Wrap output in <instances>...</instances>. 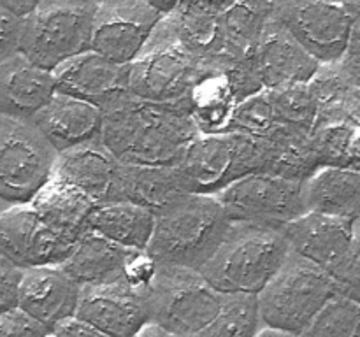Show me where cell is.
<instances>
[{
	"instance_id": "cell-31",
	"label": "cell",
	"mask_w": 360,
	"mask_h": 337,
	"mask_svg": "<svg viewBox=\"0 0 360 337\" xmlns=\"http://www.w3.org/2000/svg\"><path fill=\"white\" fill-rule=\"evenodd\" d=\"M186 100L193 123L200 133L227 132L238 100L224 70H213L200 77Z\"/></svg>"
},
{
	"instance_id": "cell-13",
	"label": "cell",
	"mask_w": 360,
	"mask_h": 337,
	"mask_svg": "<svg viewBox=\"0 0 360 337\" xmlns=\"http://www.w3.org/2000/svg\"><path fill=\"white\" fill-rule=\"evenodd\" d=\"M76 242L53 228L30 202L0 211V253L20 269L62 265Z\"/></svg>"
},
{
	"instance_id": "cell-32",
	"label": "cell",
	"mask_w": 360,
	"mask_h": 337,
	"mask_svg": "<svg viewBox=\"0 0 360 337\" xmlns=\"http://www.w3.org/2000/svg\"><path fill=\"white\" fill-rule=\"evenodd\" d=\"M262 326L257 295L225 293L217 316L195 337H257Z\"/></svg>"
},
{
	"instance_id": "cell-42",
	"label": "cell",
	"mask_w": 360,
	"mask_h": 337,
	"mask_svg": "<svg viewBox=\"0 0 360 337\" xmlns=\"http://www.w3.org/2000/svg\"><path fill=\"white\" fill-rule=\"evenodd\" d=\"M41 0H0V6L9 11V13H13L14 16L25 18L28 13L34 11V7Z\"/></svg>"
},
{
	"instance_id": "cell-48",
	"label": "cell",
	"mask_w": 360,
	"mask_h": 337,
	"mask_svg": "<svg viewBox=\"0 0 360 337\" xmlns=\"http://www.w3.org/2000/svg\"><path fill=\"white\" fill-rule=\"evenodd\" d=\"M329 2L341 4V6H347V7H355V6H359L360 0H329Z\"/></svg>"
},
{
	"instance_id": "cell-9",
	"label": "cell",
	"mask_w": 360,
	"mask_h": 337,
	"mask_svg": "<svg viewBox=\"0 0 360 337\" xmlns=\"http://www.w3.org/2000/svg\"><path fill=\"white\" fill-rule=\"evenodd\" d=\"M207 72L213 69L183 48L171 18L165 16L158 21L143 51L129 63V90L143 100L179 102Z\"/></svg>"
},
{
	"instance_id": "cell-50",
	"label": "cell",
	"mask_w": 360,
	"mask_h": 337,
	"mask_svg": "<svg viewBox=\"0 0 360 337\" xmlns=\"http://www.w3.org/2000/svg\"><path fill=\"white\" fill-rule=\"evenodd\" d=\"M6 207H9V206H6V204H4V202H0V211H4V209H6Z\"/></svg>"
},
{
	"instance_id": "cell-37",
	"label": "cell",
	"mask_w": 360,
	"mask_h": 337,
	"mask_svg": "<svg viewBox=\"0 0 360 337\" xmlns=\"http://www.w3.org/2000/svg\"><path fill=\"white\" fill-rule=\"evenodd\" d=\"M49 330L20 308L0 312V337H48Z\"/></svg>"
},
{
	"instance_id": "cell-26",
	"label": "cell",
	"mask_w": 360,
	"mask_h": 337,
	"mask_svg": "<svg viewBox=\"0 0 360 337\" xmlns=\"http://www.w3.org/2000/svg\"><path fill=\"white\" fill-rule=\"evenodd\" d=\"M188 193L176 165H125L118 179V202H132L157 214Z\"/></svg>"
},
{
	"instance_id": "cell-45",
	"label": "cell",
	"mask_w": 360,
	"mask_h": 337,
	"mask_svg": "<svg viewBox=\"0 0 360 337\" xmlns=\"http://www.w3.org/2000/svg\"><path fill=\"white\" fill-rule=\"evenodd\" d=\"M257 337H299V336L283 332V330H276V329H269V326H262V329H260V332L257 333Z\"/></svg>"
},
{
	"instance_id": "cell-12",
	"label": "cell",
	"mask_w": 360,
	"mask_h": 337,
	"mask_svg": "<svg viewBox=\"0 0 360 337\" xmlns=\"http://www.w3.org/2000/svg\"><path fill=\"white\" fill-rule=\"evenodd\" d=\"M271 18L320 65L340 62L355 21L347 6L329 0H271Z\"/></svg>"
},
{
	"instance_id": "cell-38",
	"label": "cell",
	"mask_w": 360,
	"mask_h": 337,
	"mask_svg": "<svg viewBox=\"0 0 360 337\" xmlns=\"http://www.w3.org/2000/svg\"><path fill=\"white\" fill-rule=\"evenodd\" d=\"M21 276L23 269L0 253V312L18 308Z\"/></svg>"
},
{
	"instance_id": "cell-29",
	"label": "cell",
	"mask_w": 360,
	"mask_h": 337,
	"mask_svg": "<svg viewBox=\"0 0 360 337\" xmlns=\"http://www.w3.org/2000/svg\"><path fill=\"white\" fill-rule=\"evenodd\" d=\"M155 214L132 202H109L95 206L88 218V230L123 246L146 251L153 235Z\"/></svg>"
},
{
	"instance_id": "cell-19",
	"label": "cell",
	"mask_w": 360,
	"mask_h": 337,
	"mask_svg": "<svg viewBox=\"0 0 360 337\" xmlns=\"http://www.w3.org/2000/svg\"><path fill=\"white\" fill-rule=\"evenodd\" d=\"M253 69L264 90L308 83L320 63L271 18L252 56Z\"/></svg>"
},
{
	"instance_id": "cell-22",
	"label": "cell",
	"mask_w": 360,
	"mask_h": 337,
	"mask_svg": "<svg viewBox=\"0 0 360 337\" xmlns=\"http://www.w3.org/2000/svg\"><path fill=\"white\" fill-rule=\"evenodd\" d=\"M104 112L97 105L56 91L32 123L56 153L101 137Z\"/></svg>"
},
{
	"instance_id": "cell-33",
	"label": "cell",
	"mask_w": 360,
	"mask_h": 337,
	"mask_svg": "<svg viewBox=\"0 0 360 337\" xmlns=\"http://www.w3.org/2000/svg\"><path fill=\"white\" fill-rule=\"evenodd\" d=\"M299 337H360V304L334 295Z\"/></svg>"
},
{
	"instance_id": "cell-44",
	"label": "cell",
	"mask_w": 360,
	"mask_h": 337,
	"mask_svg": "<svg viewBox=\"0 0 360 337\" xmlns=\"http://www.w3.org/2000/svg\"><path fill=\"white\" fill-rule=\"evenodd\" d=\"M134 337H176V336L174 333L167 332L164 326L157 325V323L153 322H148L146 325H144Z\"/></svg>"
},
{
	"instance_id": "cell-27",
	"label": "cell",
	"mask_w": 360,
	"mask_h": 337,
	"mask_svg": "<svg viewBox=\"0 0 360 337\" xmlns=\"http://www.w3.org/2000/svg\"><path fill=\"white\" fill-rule=\"evenodd\" d=\"M260 144L264 153L262 172L304 183L316 168H320L311 133L297 126L281 123L269 136L262 137Z\"/></svg>"
},
{
	"instance_id": "cell-41",
	"label": "cell",
	"mask_w": 360,
	"mask_h": 337,
	"mask_svg": "<svg viewBox=\"0 0 360 337\" xmlns=\"http://www.w3.org/2000/svg\"><path fill=\"white\" fill-rule=\"evenodd\" d=\"M53 337H108L105 333H102L101 330L95 329L90 323L83 322L77 316L65 319L63 323H60L56 329H53L51 332Z\"/></svg>"
},
{
	"instance_id": "cell-1",
	"label": "cell",
	"mask_w": 360,
	"mask_h": 337,
	"mask_svg": "<svg viewBox=\"0 0 360 337\" xmlns=\"http://www.w3.org/2000/svg\"><path fill=\"white\" fill-rule=\"evenodd\" d=\"M199 133L188 100L153 102L134 95L104 111L101 140L125 165H174Z\"/></svg>"
},
{
	"instance_id": "cell-18",
	"label": "cell",
	"mask_w": 360,
	"mask_h": 337,
	"mask_svg": "<svg viewBox=\"0 0 360 337\" xmlns=\"http://www.w3.org/2000/svg\"><path fill=\"white\" fill-rule=\"evenodd\" d=\"M120 168L122 164L98 137L58 153L53 176L76 186L95 206H102L118 202Z\"/></svg>"
},
{
	"instance_id": "cell-39",
	"label": "cell",
	"mask_w": 360,
	"mask_h": 337,
	"mask_svg": "<svg viewBox=\"0 0 360 337\" xmlns=\"http://www.w3.org/2000/svg\"><path fill=\"white\" fill-rule=\"evenodd\" d=\"M341 70L354 86L360 88V16H355L350 41L340 62Z\"/></svg>"
},
{
	"instance_id": "cell-6",
	"label": "cell",
	"mask_w": 360,
	"mask_h": 337,
	"mask_svg": "<svg viewBox=\"0 0 360 337\" xmlns=\"http://www.w3.org/2000/svg\"><path fill=\"white\" fill-rule=\"evenodd\" d=\"M143 300L150 322L176 337H193L217 316L221 304L218 293L199 270L157 263Z\"/></svg>"
},
{
	"instance_id": "cell-28",
	"label": "cell",
	"mask_w": 360,
	"mask_h": 337,
	"mask_svg": "<svg viewBox=\"0 0 360 337\" xmlns=\"http://www.w3.org/2000/svg\"><path fill=\"white\" fill-rule=\"evenodd\" d=\"M269 20L271 0H231L221 7L220 23L227 69L252 58Z\"/></svg>"
},
{
	"instance_id": "cell-35",
	"label": "cell",
	"mask_w": 360,
	"mask_h": 337,
	"mask_svg": "<svg viewBox=\"0 0 360 337\" xmlns=\"http://www.w3.org/2000/svg\"><path fill=\"white\" fill-rule=\"evenodd\" d=\"M269 93L278 119L283 125L297 126V128L311 133L319 105H316L308 83L288 84V86L278 88V90H269Z\"/></svg>"
},
{
	"instance_id": "cell-23",
	"label": "cell",
	"mask_w": 360,
	"mask_h": 337,
	"mask_svg": "<svg viewBox=\"0 0 360 337\" xmlns=\"http://www.w3.org/2000/svg\"><path fill=\"white\" fill-rule=\"evenodd\" d=\"M136 253V249L123 248L94 230H86L62 267L81 286L127 283V265Z\"/></svg>"
},
{
	"instance_id": "cell-11",
	"label": "cell",
	"mask_w": 360,
	"mask_h": 337,
	"mask_svg": "<svg viewBox=\"0 0 360 337\" xmlns=\"http://www.w3.org/2000/svg\"><path fill=\"white\" fill-rule=\"evenodd\" d=\"M231 223L283 228L306 213L302 183L252 172L214 195Z\"/></svg>"
},
{
	"instance_id": "cell-17",
	"label": "cell",
	"mask_w": 360,
	"mask_h": 337,
	"mask_svg": "<svg viewBox=\"0 0 360 337\" xmlns=\"http://www.w3.org/2000/svg\"><path fill=\"white\" fill-rule=\"evenodd\" d=\"M76 316L108 337H134L150 322L143 293L129 283L81 286Z\"/></svg>"
},
{
	"instance_id": "cell-46",
	"label": "cell",
	"mask_w": 360,
	"mask_h": 337,
	"mask_svg": "<svg viewBox=\"0 0 360 337\" xmlns=\"http://www.w3.org/2000/svg\"><path fill=\"white\" fill-rule=\"evenodd\" d=\"M352 232H354L355 242H359L360 244V214L357 218H354V220H352Z\"/></svg>"
},
{
	"instance_id": "cell-2",
	"label": "cell",
	"mask_w": 360,
	"mask_h": 337,
	"mask_svg": "<svg viewBox=\"0 0 360 337\" xmlns=\"http://www.w3.org/2000/svg\"><path fill=\"white\" fill-rule=\"evenodd\" d=\"M290 253L283 228L231 223L199 272L218 293L259 295Z\"/></svg>"
},
{
	"instance_id": "cell-16",
	"label": "cell",
	"mask_w": 360,
	"mask_h": 337,
	"mask_svg": "<svg viewBox=\"0 0 360 337\" xmlns=\"http://www.w3.org/2000/svg\"><path fill=\"white\" fill-rule=\"evenodd\" d=\"M81 284L62 265L23 269L18 308L53 332L65 319L76 316Z\"/></svg>"
},
{
	"instance_id": "cell-8",
	"label": "cell",
	"mask_w": 360,
	"mask_h": 337,
	"mask_svg": "<svg viewBox=\"0 0 360 337\" xmlns=\"http://www.w3.org/2000/svg\"><path fill=\"white\" fill-rule=\"evenodd\" d=\"M174 165L186 192L217 195L238 179L262 172V144L238 132H199Z\"/></svg>"
},
{
	"instance_id": "cell-47",
	"label": "cell",
	"mask_w": 360,
	"mask_h": 337,
	"mask_svg": "<svg viewBox=\"0 0 360 337\" xmlns=\"http://www.w3.org/2000/svg\"><path fill=\"white\" fill-rule=\"evenodd\" d=\"M197 2L206 4V6H211V7H217V9H221V7H224L225 4L231 2V0H197Z\"/></svg>"
},
{
	"instance_id": "cell-25",
	"label": "cell",
	"mask_w": 360,
	"mask_h": 337,
	"mask_svg": "<svg viewBox=\"0 0 360 337\" xmlns=\"http://www.w3.org/2000/svg\"><path fill=\"white\" fill-rule=\"evenodd\" d=\"M306 211L354 220L360 214V168L323 165L302 183Z\"/></svg>"
},
{
	"instance_id": "cell-52",
	"label": "cell",
	"mask_w": 360,
	"mask_h": 337,
	"mask_svg": "<svg viewBox=\"0 0 360 337\" xmlns=\"http://www.w3.org/2000/svg\"><path fill=\"white\" fill-rule=\"evenodd\" d=\"M193 337H195V336H193Z\"/></svg>"
},
{
	"instance_id": "cell-20",
	"label": "cell",
	"mask_w": 360,
	"mask_h": 337,
	"mask_svg": "<svg viewBox=\"0 0 360 337\" xmlns=\"http://www.w3.org/2000/svg\"><path fill=\"white\" fill-rule=\"evenodd\" d=\"M290 251L333 272L354 246L352 220L306 211L283 227Z\"/></svg>"
},
{
	"instance_id": "cell-10",
	"label": "cell",
	"mask_w": 360,
	"mask_h": 337,
	"mask_svg": "<svg viewBox=\"0 0 360 337\" xmlns=\"http://www.w3.org/2000/svg\"><path fill=\"white\" fill-rule=\"evenodd\" d=\"M56 157L32 119L0 114V202H30L51 181Z\"/></svg>"
},
{
	"instance_id": "cell-15",
	"label": "cell",
	"mask_w": 360,
	"mask_h": 337,
	"mask_svg": "<svg viewBox=\"0 0 360 337\" xmlns=\"http://www.w3.org/2000/svg\"><path fill=\"white\" fill-rule=\"evenodd\" d=\"M58 93L97 105L102 112L130 97L129 65L105 58L101 53H81L53 70Z\"/></svg>"
},
{
	"instance_id": "cell-49",
	"label": "cell",
	"mask_w": 360,
	"mask_h": 337,
	"mask_svg": "<svg viewBox=\"0 0 360 337\" xmlns=\"http://www.w3.org/2000/svg\"><path fill=\"white\" fill-rule=\"evenodd\" d=\"M348 9H350L352 13L355 14V16H360V4H359V6H355V7H348Z\"/></svg>"
},
{
	"instance_id": "cell-4",
	"label": "cell",
	"mask_w": 360,
	"mask_h": 337,
	"mask_svg": "<svg viewBox=\"0 0 360 337\" xmlns=\"http://www.w3.org/2000/svg\"><path fill=\"white\" fill-rule=\"evenodd\" d=\"M308 84L319 105L311 143L320 167L360 168V88L338 62L322 63Z\"/></svg>"
},
{
	"instance_id": "cell-40",
	"label": "cell",
	"mask_w": 360,
	"mask_h": 337,
	"mask_svg": "<svg viewBox=\"0 0 360 337\" xmlns=\"http://www.w3.org/2000/svg\"><path fill=\"white\" fill-rule=\"evenodd\" d=\"M21 34V18L0 6V63L18 51Z\"/></svg>"
},
{
	"instance_id": "cell-21",
	"label": "cell",
	"mask_w": 360,
	"mask_h": 337,
	"mask_svg": "<svg viewBox=\"0 0 360 337\" xmlns=\"http://www.w3.org/2000/svg\"><path fill=\"white\" fill-rule=\"evenodd\" d=\"M56 93L53 70L16 51L0 63V114L32 119Z\"/></svg>"
},
{
	"instance_id": "cell-30",
	"label": "cell",
	"mask_w": 360,
	"mask_h": 337,
	"mask_svg": "<svg viewBox=\"0 0 360 337\" xmlns=\"http://www.w3.org/2000/svg\"><path fill=\"white\" fill-rule=\"evenodd\" d=\"M30 204L53 228L74 239L88 230V218L95 209V204L84 193L55 176Z\"/></svg>"
},
{
	"instance_id": "cell-24",
	"label": "cell",
	"mask_w": 360,
	"mask_h": 337,
	"mask_svg": "<svg viewBox=\"0 0 360 337\" xmlns=\"http://www.w3.org/2000/svg\"><path fill=\"white\" fill-rule=\"evenodd\" d=\"M176 37L183 48L195 56L202 65L213 70H227L224 58L220 9L197 0H183L171 14Z\"/></svg>"
},
{
	"instance_id": "cell-14",
	"label": "cell",
	"mask_w": 360,
	"mask_h": 337,
	"mask_svg": "<svg viewBox=\"0 0 360 337\" xmlns=\"http://www.w3.org/2000/svg\"><path fill=\"white\" fill-rule=\"evenodd\" d=\"M162 16L144 0H98L91 49L122 65L137 58Z\"/></svg>"
},
{
	"instance_id": "cell-34",
	"label": "cell",
	"mask_w": 360,
	"mask_h": 337,
	"mask_svg": "<svg viewBox=\"0 0 360 337\" xmlns=\"http://www.w3.org/2000/svg\"><path fill=\"white\" fill-rule=\"evenodd\" d=\"M278 125H281V121L274 111L269 90H262L236 104L227 132H238L262 139L269 136Z\"/></svg>"
},
{
	"instance_id": "cell-51",
	"label": "cell",
	"mask_w": 360,
	"mask_h": 337,
	"mask_svg": "<svg viewBox=\"0 0 360 337\" xmlns=\"http://www.w3.org/2000/svg\"><path fill=\"white\" fill-rule=\"evenodd\" d=\"M48 337H53V336H51V333H49V336H48Z\"/></svg>"
},
{
	"instance_id": "cell-3",
	"label": "cell",
	"mask_w": 360,
	"mask_h": 337,
	"mask_svg": "<svg viewBox=\"0 0 360 337\" xmlns=\"http://www.w3.org/2000/svg\"><path fill=\"white\" fill-rule=\"evenodd\" d=\"M229 225L231 221L217 197L185 193L155 214L146 253L157 263L200 270L217 251Z\"/></svg>"
},
{
	"instance_id": "cell-36",
	"label": "cell",
	"mask_w": 360,
	"mask_h": 337,
	"mask_svg": "<svg viewBox=\"0 0 360 337\" xmlns=\"http://www.w3.org/2000/svg\"><path fill=\"white\" fill-rule=\"evenodd\" d=\"M333 277L336 295L360 304V244L354 242L340 265L329 274Z\"/></svg>"
},
{
	"instance_id": "cell-7",
	"label": "cell",
	"mask_w": 360,
	"mask_h": 337,
	"mask_svg": "<svg viewBox=\"0 0 360 337\" xmlns=\"http://www.w3.org/2000/svg\"><path fill=\"white\" fill-rule=\"evenodd\" d=\"M334 295L336 288L329 272L290 251L273 279L257 295L262 325L301 336Z\"/></svg>"
},
{
	"instance_id": "cell-5",
	"label": "cell",
	"mask_w": 360,
	"mask_h": 337,
	"mask_svg": "<svg viewBox=\"0 0 360 337\" xmlns=\"http://www.w3.org/2000/svg\"><path fill=\"white\" fill-rule=\"evenodd\" d=\"M97 6L98 0H41L21 18L18 51L48 70L90 51Z\"/></svg>"
},
{
	"instance_id": "cell-43",
	"label": "cell",
	"mask_w": 360,
	"mask_h": 337,
	"mask_svg": "<svg viewBox=\"0 0 360 337\" xmlns=\"http://www.w3.org/2000/svg\"><path fill=\"white\" fill-rule=\"evenodd\" d=\"M144 2H146L155 13L160 14L162 18H165L171 16V14L178 9L179 4H181L183 0H144Z\"/></svg>"
}]
</instances>
